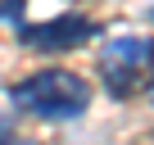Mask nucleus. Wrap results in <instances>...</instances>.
I'll list each match as a JSON object with an SVG mask.
<instances>
[{
    "label": "nucleus",
    "mask_w": 154,
    "mask_h": 145,
    "mask_svg": "<svg viewBox=\"0 0 154 145\" xmlns=\"http://www.w3.org/2000/svg\"><path fill=\"white\" fill-rule=\"evenodd\" d=\"M9 104L41 122H77L91 109V82L68 68H41L9 86Z\"/></svg>",
    "instance_id": "1"
},
{
    "label": "nucleus",
    "mask_w": 154,
    "mask_h": 145,
    "mask_svg": "<svg viewBox=\"0 0 154 145\" xmlns=\"http://www.w3.org/2000/svg\"><path fill=\"white\" fill-rule=\"evenodd\" d=\"M149 68H154V41L149 36H113L100 50V82L113 100L145 91Z\"/></svg>",
    "instance_id": "2"
},
{
    "label": "nucleus",
    "mask_w": 154,
    "mask_h": 145,
    "mask_svg": "<svg viewBox=\"0 0 154 145\" xmlns=\"http://www.w3.org/2000/svg\"><path fill=\"white\" fill-rule=\"evenodd\" d=\"M91 36H100V23L86 18V14H54V18H45V23H27V27H18V45H27V50H45V54L77 50V45H86Z\"/></svg>",
    "instance_id": "3"
},
{
    "label": "nucleus",
    "mask_w": 154,
    "mask_h": 145,
    "mask_svg": "<svg viewBox=\"0 0 154 145\" xmlns=\"http://www.w3.org/2000/svg\"><path fill=\"white\" fill-rule=\"evenodd\" d=\"M27 9V0H0V23H18Z\"/></svg>",
    "instance_id": "4"
},
{
    "label": "nucleus",
    "mask_w": 154,
    "mask_h": 145,
    "mask_svg": "<svg viewBox=\"0 0 154 145\" xmlns=\"http://www.w3.org/2000/svg\"><path fill=\"white\" fill-rule=\"evenodd\" d=\"M0 145H36V140H27V136H14V131H9V122H0Z\"/></svg>",
    "instance_id": "5"
},
{
    "label": "nucleus",
    "mask_w": 154,
    "mask_h": 145,
    "mask_svg": "<svg viewBox=\"0 0 154 145\" xmlns=\"http://www.w3.org/2000/svg\"><path fill=\"white\" fill-rule=\"evenodd\" d=\"M145 95L154 100V68H149V82H145Z\"/></svg>",
    "instance_id": "6"
},
{
    "label": "nucleus",
    "mask_w": 154,
    "mask_h": 145,
    "mask_svg": "<svg viewBox=\"0 0 154 145\" xmlns=\"http://www.w3.org/2000/svg\"><path fill=\"white\" fill-rule=\"evenodd\" d=\"M149 23H154V9H149Z\"/></svg>",
    "instance_id": "7"
}]
</instances>
